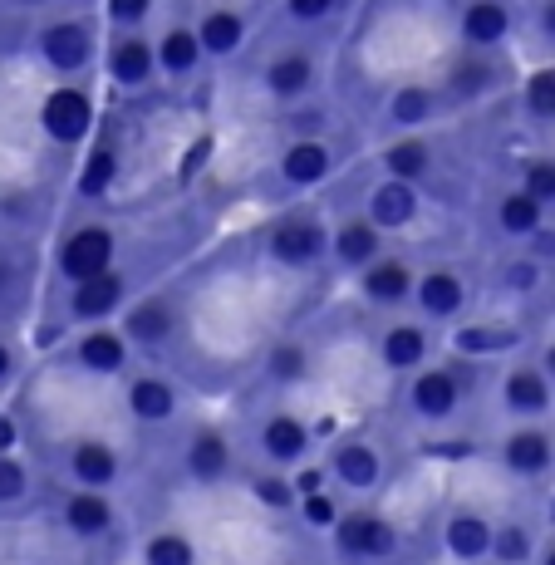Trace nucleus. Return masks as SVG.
I'll return each mask as SVG.
<instances>
[{"instance_id":"nucleus-1","label":"nucleus","mask_w":555,"mask_h":565,"mask_svg":"<svg viewBox=\"0 0 555 565\" xmlns=\"http://www.w3.org/2000/svg\"><path fill=\"white\" fill-rule=\"evenodd\" d=\"M109 261H113L109 231H79V236L64 246V276H74L79 285L109 276Z\"/></svg>"},{"instance_id":"nucleus-2","label":"nucleus","mask_w":555,"mask_h":565,"mask_svg":"<svg viewBox=\"0 0 555 565\" xmlns=\"http://www.w3.org/2000/svg\"><path fill=\"white\" fill-rule=\"evenodd\" d=\"M271 251H276V261H285V266H305V261H315V256H320V226L285 222L276 236H271Z\"/></svg>"},{"instance_id":"nucleus-3","label":"nucleus","mask_w":555,"mask_h":565,"mask_svg":"<svg viewBox=\"0 0 555 565\" xmlns=\"http://www.w3.org/2000/svg\"><path fill=\"white\" fill-rule=\"evenodd\" d=\"M45 128L55 133V138H84V128H89V104H84V94H55L50 104H45Z\"/></svg>"},{"instance_id":"nucleus-4","label":"nucleus","mask_w":555,"mask_h":565,"mask_svg":"<svg viewBox=\"0 0 555 565\" xmlns=\"http://www.w3.org/2000/svg\"><path fill=\"white\" fill-rule=\"evenodd\" d=\"M344 546L349 551H359V556H389L393 551V531L384 521H374V516H354V521H344Z\"/></svg>"},{"instance_id":"nucleus-5","label":"nucleus","mask_w":555,"mask_h":565,"mask_svg":"<svg viewBox=\"0 0 555 565\" xmlns=\"http://www.w3.org/2000/svg\"><path fill=\"white\" fill-rule=\"evenodd\" d=\"M45 55H50V64H59V69H79V64L89 59V35H84L79 25H55V30L45 35Z\"/></svg>"},{"instance_id":"nucleus-6","label":"nucleus","mask_w":555,"mask_h":565,"mask_svg":"<svg viewBox=\"0 0 555 565\" xmlns=\"http://www.w3.org/2000/svg\"><path fill=\"white\" fill-rule=\"evenodd\" d=\"M261 443H266V452H271L276 462H295V457L305 452V428H300L295 418H271L266 433H261Z\"/></svg>"},{"instance_id":"nucleus-7","label":"nucleus","mask_w":555,"mask_h":565,"mask_svg":"<svg viewBox=\"0 0 555 565\" xmlns=\"http://www.w3.org/2000/svg\"><path fill=\"white\" fill-rule=\"evenodd\" d=\"M506 403H511V408H521V413H541V408L551 403V389H546V379H541V374L521 369V374H511V379H506Z\"/></svg>"},{"instance_id":"nucleus-8","label":"nucleus","mask_w":555,"mask_h":565,"mask_svg":"<svg viewBox=\"0 0 555 565\" xmlns=\"http://www.w3.org/2000/svg\"><path fill=\"white\" fill-rule=\"evenodd\" d=\"M413 403H418V413L443 418V413H452V403H457V389H452V379H447V374H428V379H418Z\"/></svg>"},{"instance_id":"nucleus-9","label":"nucleus","mask_w":555,"mask_h":565,"mask_svg":"<svg viewBox=\"0 0 555 565\" xmlns=\"http://www.w3.org/2000/svg\"><path fill=\"white\" fill-rule=\"evenodd\" d=\"M123 295V285L113 281V276H99V281H84L79 285V295H74V315H84V320H94V315H104L113 310V300Z\"/></svg>"},{"instance_id":"nucleus-10","label":"nucleus","mask_w":555,"mask_h":565,"mask_svg":"<svg viewBox=\"0 0 555 565\" xmlns=\"http://www.w3.org/2000/svg\"><path fill=\"white\" fill-rule=\"evenodd\" d=\"M506 462H511L516 472H541V467L551 462V443H546L541 433H516V438L506 443Z\"/></svg>"},{"instance_id":"nucleus-11","label":"nucleus","mask_w":555,"mask_h":565,"mask_svg":"<svg viewBox=\"0 0 555 565\" xmlns=\"http://www.w3.org/2000/svg\"><path fill=\"white\" fill-rule=\"evenodd\" d=\"M447 546H452L457 556H482V551L492 546V531H487V521H477V516H457V521L447 526Z\"/></svg>"},{"instance_id":"nucleus-12","label":"nucleus","mask_w":555,"mask_h":565,"mask_svg":"<svg viewBox=\"0 0 555 565\" xmlns=\"http://www.w3.org/2000/svg\"><path fill=\"white\" fill-rule=\"evenodd\" d=\"M64 521H69L79 536H99V531L109 526V507H104V497H69Z\"/></svg>"},{"instance_id":"nucleus-13","label":"nucleus","mask_w":555,"mask_h":565,"mask_svg":"<svg viewBox=\"0 0 555 565\" xmlns=\"http://www.w3.org/2000/svg\"><path fill=\"white\" fill-rule=\"evenodd\" d=\"M113 472H118V462H113V452L109 448H99V443H84V448L74 452V477L79 482H109Z\"/></svg>"},{"instance_id":"nucleus-14","label":"nucleus","mask_w":555,"mask_h":565,"mask_svg":"<svg viewBox=\"0 0 555 565\" xmlns=\"http://www.w3.org/2000/svg\"><path fill=\"white\" fill-rule=\"evenodd\" d=\"M462 30H467V40L492 45V40L506 35V10H501V5H472V10H467V20H462Z\"/></svg>"},{"instance_id":"nucleus-15","label":"nucleus","mask_w":555,"mask_h":565,"mask_svg":"<svg viewBox=\"0 0 555 565\" xmlns=\"http://www.w3.org/2000/svg\"><path fill=\"white\" fill-rule=\"evenodd\" d=\"M79 359H84L89 369H99V374H113V369L123 364V339L118 335H89L84 339V349H79Z\"/></svg>"},{"instance_id":"nucleus-16","label":"nucleus","mask_w":555,"mask_h":565,"mask_svg":"<svg viewBox=\"0 0 555 565\" xmlns=\"http://www.w3.org/2000/svg\"><path fill=\"white\" fill-rule=\"evenodd\" d=\"M334 472H339L349 487H369V482L379 477V462H374V452L369 448H344L339 452V462H334Z\"/></svg>"},{"instance_id":"nucleus-17","label":"nucleus","mask_w":555,"mask_h":565,"mask_svg":"<svg viewBox=\"0 0 555 565\" xmlns=\"http://www.w3.org/2000/svg\"><path fill=\"white\" fill-rule=\"evenodd\" d=\"M374 217H379L384 226L408 222V217H413V192H408L403 182H389V187L374 197Z\"/></svg>"},{"instance_id":"nucleus-18","label":"nucleus","mask_w":555,"mask_h":565,"mask_svg":"<svg viewBox=\"0 0 555 565\" xmlns=\"http://www.w3.org/2000/svg\"><path fill=\"white\" fill-rule=\"evenodd\" d=\"M172 330V315H167V305H143V310H133V320H128V335L143 339V344H158V339Z\"/></svg>"},{"instance_id":"nucleus-19","label":"nucleus","mask_w":555,"mask_h":565,"mask_svg":"<svg viewBox=\"0 0 555 565\" xmlns=\"http://www.w3.org/2000/svg\"><path fill=\"white\" fill-rule=\"evenodd\" d=\"M320 172H325V148H320V143L290 148V158H285V177H290V182H315Z\"/></svg>"},{"instance_id":"nucleus-20","label":"nucleus","mask_w":555,"mask_h":565,"mask_svg":"<svg viewBox=\"0 0 555 565\" xmlns=\"http://www.w3.org/2000/svg\"><path fill=\"white\" fill-rule=\"evenodd\" d=\"M133 413H138V418H148V423H158V418L172 413V394H167L158 379H143V384L133 389Z\"/></svg>"},{"instance_id":"nucleus-21","label":"nucleus","mask_w":555,"mask_h":565,"mask_svg":"<svg viewBox=\"0 0 555 565\" xmlns=\"http://www.w3.org/2000/svg\"><path fill=\"white\" fill-rule=\"evenodd\" d=\"M423 305H428L433 315H452V310L462 305V285L452 281V276H428V281H423Z\"/></svg>"},{"instance_id":"nucleus-22","label":"nucleus","mask_w":555,"mask_h":565,"mask_svg":"<svg viewBox=\"0 0 555 565\" xmlns=\"http://www.w3.org/2000/svg\"><path fill=\"white\" fill-rule=\"evenodd\" d=\"M187 462H192V472H197V477H222V467H226V443L207 433V438H197V443H192V457H187Z\"/></svg>"},{"instance_id":"nucleus-23","label":"nucleus","mask_w":555,"mask_h":565,"mask_svg":"<svg viewBox=\"0 0 555 565\" xmlns=\"http://www.w3.org/2000/svg\"><path fill=\"white\" fill-rule=\"evenodd\" d=\"M305 84H310V59L305 55L280 59L276 69H271V89H276V94H300Z\"/></svg>"},{"instance_id":"nucleus-24","label":"nucleus","mask_w":555,"mask_h":565,"mask_svg":"<svg viewBox=\"0 0 555 565\" xmlns=\"http://www.w3.org/2000/svg\"><path fill=\"white\" fill-rule=\"evenodd\" d=\"M384 359H389L393 369L418 364V359H423V335H418V330H393V335L384 339Z\"/></svg>"},{"instance_id":"nucleus-25","label":"nucleus","mask_w":555,"mask_h":565,"mask_svg":"<svg viewBox=\"0 0 555 565\" xmlns=\"http://www.w3.org/2000/svg\"><path fill=\"white\" fill-rule=\"evenodd\" d=\"M236 40H241V20H236V15H212V20L202 25V45L217 50V55L236 50Z\"/></svg>"},{"instance_id":"nucleus-26","label":"nucleus","mask_w":555,"mask_h":565,"mask_svg":"<svg viewBox=\"0 0 555 565\" xmlns=\"http://www.w3.org/2000/svg\"><path fill=\"white\" fill-rule=\"evenodd\" d=\"M163 64L172 74H182V69H192L197 64V40L187 35V30H172L163 40Z\"/></svg>"},{"instance_id":"nucleus-27","label":"nucleus","mask_w":555,"mask_h":565,"mask_svg":"<svg viewBox=\"0 0 555 565\" xmlns=\"http://www.w3.org/2000/svg\"><path fill=\"white\" fill-rule=\"evenodd\" d=\"M148 64H153V55H148L143 45H123V50H113V74H118L123 84H138V79L148 74Z\"/></svg>"},{"instance_id":"nucleus-28","label":"nucleus","mask_w":555,"mask_h":565,"mask_svg":"<svg viewBox=\"0 0 555 565\" xmlns=\"http://www.w3.org/2000/svg\"><path fill=\"white\" fill-rule=\"evenodd\" d=\"M403 290H408V271L403 266H379L369 276V295L374 300H403Z\"/></svg>"},{"instance_id":"nucleus-29","label":"nucleus","mask_w":555,"mask_h":565,"mask_svg":"<svg viewBox=\"0 0 555 565\" xmlns=\"http://www.w3.org/2000/svg\"><path fill=\"white\" fill-rule=\"evenodd\" d=\"M389 168H393V177H418V172L428 168V148L423 143H398L389 153Z\"/></svg>"},{"instance_id":"nucleus-30","label":"nucleus","mask_w":555,"mask_h":565,"mask_svg":"<svg viewBox=\"0 0 555 565\" xmlns=\"http://www.w3.org/2000/svg\"><path fill=\"white\" fill-rule=\"evenodd\" d=\"M148 565H192V546L182 536H158L148 546Z\"/></svg>"},{"instance_id":"nucleus-31","label":"nucleus","mask_w":555,"mask_h":565,"mask_svg":"<svg viewBox=\"0 0 555 565\" xmlns=\"http://www.w3.org/2000/svg\"><path fill=\"white\" fill-rule=\"evenodd\" d=\"M501 226L506 231H531L536 226V197H506L501 202Z\"/></svg>"},{"instance_id":"nucleus-32","label":"nucleus","mask_w":555,"mask_h":565,"mask_svg":"<svg viewBox=\"0 0 555 565\" xmlns=\"http://www.w3.org/2000/svg\"><path fill=\"white\" fill-rule=\"evenodd\" d=\"M339 256H344V261H369V256H374V231H369V226H349V231L339 236Z\"/></svg>"},{"instance_id":"nucleus-33","label":"nucleus","mask_w":555,"mask_h":565,"mask_svg":"<svg viewBox=\"0 0 555 565\" xmlns=\"http://www.w3.org/2000/svg\"><path fill=\"white\" fill-rule=\"evenodd\" d=\"M516 335H506V330H462L457 335V349H467V354H482V349H501V344H511Z\"/></svg>"},{"instance_id":"nucleus-34","label":"nucleus","mask_w":555,"mask_h":565,"mask_svg":"<svg viewBox=\"0 0 555 565\" xmlns=\"http://www.w3.org/2000/svg\"><path fill=\"white\" fill-rule=\"evenodd\" d=\"M109 182H113V153H94V158H89V168H84V192H89V197H99Z\"/></svg>"},{"instance_id":"nucleus-35","label":"nucleus","mask_w":555,"mask_h":565,"mask_svg":"<svg viewBox=\"0 0 555 565\" xmlns=\"http://www.w3.org/2000/svg\"><path fill=\"white\" fill-rule=\"evenodd\" d=\"M15 497H25V472L10 457H0V502H15Z\"/></svg>"},{"instance_id":"nucleus-36","label":"nucleus","mask_w":555,"mask_h":565,"mask_svg":"<svg viewBox=\"0 0 555 565\" xmlns=\"http://www.w3.org/2000/svg\"><path fill=\"white\" fill-rule=\"evenodd\" d=\"M428 104H433V99H428L423 89H408V94H398V104H393V113H398L403 123H418V118L428 113Z\"/></svg>"},{"instance_id":"nucleus-37","label":"nucleus","mask_w":555,"mask_h":565,"mask_svg":"<svg viewBox=\"0 0 555 565\" xmlns=\"http://www.w3.org/2000/svg\"><path fill=\"white\" fill-rule=\"evenodd\" d=\"M300 369H305L300 349H290V344H285V349L271 354V374H276V379H300Z\"/></svg>"},{"instance_id":"nucleus-38","label":"nucleus","mask_w":555,"mask_h":565,"mask_svg":"<svg viewBox=\"0 0 555 565\" xmlns=\"http://www.w3.org/2000/svg\"><path fill=\"white\" fill-rule=\"evenodd\" d=\"M531 109L555 113V74H536V79H531Z\"/></svg>"},{"instance_id":"nucleus-39","label":"nucleus","mask_w":555,"mask_h":565,"mask_svg":"<svg viewBox=\"0 0 555 565\" xmlns=\"http://www.w3.org/2000/svg\"><path fill=\"white\" fill-rule=\"evenodd\" d=\"M531 197L541 202V197H555V163H541V168H531Z\"/></svg>"},{"instance_id":"nucleus-40","label":"nucleus","mask_w":555,"mask_h":565,"mask_svg":"<svg viewBox=\"0 0 555 565\" xmlns=\"http://www.w3.org/2000/svg\"><path fill=\"white\" fill-rule=\"evenodd\" d=\"M457 94H477L482 84H487V64H467V69H457Z\"/></svg>"},{"instance_id":"nucleus-41","label":"nucleus","mask_w":555,"mask_h":565,"mask_svg":"<svg viewBox=\"0 0 555 565\" xmlns=\"http://www.w3.org/2000/svg\"><path fill=\"white\" fill-rule=\"evenodd\" d=\"M497 556L501 561H521V556H526V531H501Z\"/></svg>"},{"instance_id":"nucleus-42","label":"nucleus","mask_w":555,"mask_h":565,"mask_svg":"<svg viewBox=\"0 0 555 565\" xmlns=\"http://www.w3.org/2000/svg\"><path fill=\"white\" fill-rule=\"evenodd\" d=\"M256 492H261L266 507H285V502H290V487H285V482H261Z\"/></svg>"},{"instance_id":"nucleus-43","label":"nucleus","mask_w":555,"mask_h":565,"mask_svg":"<svg viewBox=\"0 0 555 565\" xmlns=\"http://www.w3.org/2000/svg\"><path fill=\"white\" fill-rule=\"evenodd\" d=\"M305 521H315V526H325V521H334V507L325 502V497H310L305 502Z\"/></svg>"},{"instance_id":"nucleus-44","label":"nucleus","mask_w":555,"mask_h":565,"mask_svg":"<svg viewBox=\"0 0 555 565\" xmlns=\"http://www.w3.org/2000/svg\"><path fill=\"white\" fill-rule=\"evenodd\" d=\"M290 10H295L300 20H320V15L330 10V0H290Z\"/></svg>"},{"instance_id":"nucleus-45","label":"nucleus","mask_w":555,"mask_h":565,"mask_svg":"<svg viewBox=\"0 0 555 565\" xmlns=\"http://www.w3.org/2000/svg\"><path fill=\"white\" fill-rule=\"evenodd\" d=\"M109 10L118 20H138V15L148 10V0H109Z\"/></svg>"},{"instance_id":"nucleus-46","label":"nucleus","mask_w":555,"mask_h":565,"mask_svg":"<svg viewBox=\"0 0 555 565\" xmlns=\"http://www.w3.org/2000/svg\"><path fill=\"white\" fill-rule=\"evenodd\" d=\"M506 281H511V285H531V281H536V271H531V266H516Z\"/></svg>"},{"instance_id":"nucleus-47","label":"nucleus","mask_w":555,"mask_h":565,"mask_svg":"<svg viewBox=\"0 0 555 565\" xmlns=\"http://www.w3.org/2000/svg\"><path fill=\"white\" fill-rule=\"evenodd\" d=\"M300 492H320V472H305L300 477Z\"/></svg>"},{"instance_id":"nucleus-48","label":"nucleus","mask_w":555,"mask_h":565,"mask_svg":"<svg viewBox=\"0 0 555 565\" xmlns=\"http://www.w3.org/2000/svg\"><path fill=\"white\" fill-rule=\"evenodd\" d=\"M10 438H15V433H10V423H0V448H5Z\"/></svg>"},{"instance_id":"nucleus-49","label":"nucleus","mask_w":555,"mask_h":565,"mask_svg":"<svg viewBox=\"0 0 555 565\" xmlns=\"http://www.w3.org/2000/svg\"><path fill=\"white\" fill-rule=\"evenodd\" d=\"M5 374H10V354L0 349V379H5Z\"/></svg>"},{"instance_id":"nucleus-50","label":"nucleus","mask_w":555,"mask_h":565,"mask_svg":"<svg viewBox=\"0 0 555 565\" xmlns=\"http://www.w3.org/2000/svg\"><path fill=\"white\" fill-rule=\"evenodd\" d=\"M546 25H551V30H555V0H551V5H546Z\"/></svg>"},{"instance_id":"nucleus-51","label":"nucleus","mask_w":555,"mask_h":565,"mask_svg":"<svg viewBox=\"0 0 555 565\" xmlns=\"http://www.w3.org/2000/svg\"><path fill=\"white\" fill-rule=\"evenodd\" d=\"M546 565H555V551H551V556H546Z\"/></svg>"},{"instance_id":"nucleus-52","label":"nucleus","mask_w":555,"mask_h":565,"mask_svg":"<svg viewBox=\"0 0 555 565\" xmlns=\"http://www.w3.org/2000/svg\"><path fill=\"white\" fill-rule=\"evenodd\" d=\"M551 374H555V349H551Z\"/></svg>"}]
</instances>
